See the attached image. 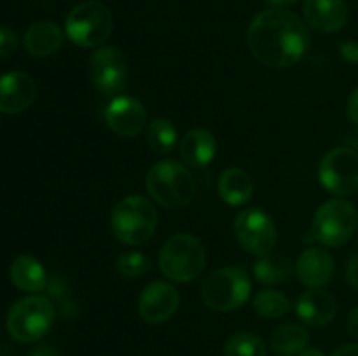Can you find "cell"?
<instances>
[{"instance_id":"cell-20","label":"cell","mask_w":358,"mask_h":356,"mask_svg":"<svg viewBox=\"0 0 358 356\" xmlns=\"http://www.w3.org/2000/svg\"><path fill=\"white\" fill-rule=\"evenodd\" d=\"M9 274L10 281L21 292L41 293L48 286V274H45L44 265L31 255H20L14 258Z\"/></svg>"},{"instance_id":"cell-13","label":"cell","mask_w":358,"mask_h":356,"mask_svg":"<svg viewBox=\"0 0 358 356\" xmlns=\"http://www.w3.org/2000/svg\"><path fill=\"white\" fill-rule=\"evenodd\" d=\"M105 122L115 135L133 138L145 129L147 110L136 98L115 96L105 108Z\"/></svg>"},{"instance_id":"cell-23","label":"cell","mask_w":358,"mask_h":356,"mask_svg":"<svg viewBox=\"0 0 358 356\" xmlns=\"http://www.w3.org/2000/svg\"><path fill=\"white\" fill-rule=\"evenodd\" d=\"M147 145L154 154L166 156L177 147L178 133L173 122L166 117H156L149 122L145 129Z\"/></svg>"},{"instance_id":"cell-19","label":"cell","mask_w":358,"mask_h":356,"mask_svg":"<svg viewBox=\"0 0 358 356\" xmlns=\"http://www.w3.org/2000/svg\"><path fill=\"white\" fill-rule=\"evenodd\" d=\"M23 44L31 56L48 58L58 52L63 45V31L52 21H37L27 30Z\"/></svg>"},{"instance_id":"cell-33","label":"cell","mask_w":358,"mask_h":356,"mask_svg":"<svg viewBox=\"0 0 358 356\" xmlns=\"http://www.w3.org/2000/svg\"><path fill=\"white\" fill-rule=\"evenodd\" d=\"M28 356H62V355H59L58 349L52 348V346H41V348L34 349Z\"/></svg>"},{"instance_id":"cell-11","label":"cell","mask_w":358,"mask_h":356,"mask_svg":"<svg viewBox=\"0 0 358 356\" xmlns=\"http://www.w3.org/2000/svg\"><path fill=\"white\" fill-rule=\"evenodd\" d=\"M128 66L124 56L115 47H100L90 58V80L105 96H115L126 86Z\"/></svg>"},{"instance_id":"cell-2","label":"cell","mask_w":358,"mask_h":356,"mask_svg":"<svg viewBox=\"0 0 358 356\" xmlns=\"http://www.w3.org/2000/svg\"><path fill=\"white\" fill-rule=\"evenodd\" d=\"M147 192L164 208L187 206L196 195V180L191 171L175 159H163L147 173Z\"/></svg>"},{"instance_id":"cell-26","label":"cell","mask_w":358,"mask_h":356,"mask_svg":"<svg viewBox=\"0 0 358 356\" xmlns=\"http://www.w3.org/2000/svg\"><path fill=\"white\" fill-rule=\"evenodd\" d=\"M266 346L255 334L240 332L231 335L224 346V356H266Z\"/></svg>"},{"instance_id":"cell-15","label":"cell","mask_w":358,"mask_h":356,"mask_svg":"<svg viewBox=\"0 0 358 356\" xmlns=\"http://www.w3.org/2000/svg\"><path fill=\"white\" fill-rule=\"evenodd\" d=\"M296 274L308 288H324L334 276V258L324 248H308L297 258Z\"/></svg>"},{"instance_id":"cell-32","label":"cell","mask_w":358,"mask_h":356,"mask_svg":"<svg viewBox=\"0 0 358 356\" xmlns=\"http://www.w3.org/2000/svg\"><path fill=\"white\" fill-rule=\"evenodd\" d=\"M346 327H348L350 335L358 341V306L355 309H352V313L348 314V320H346Z\"/></svg>"},{"instance_id":"cell-12","label":"cell","mask_w":358,"mask_h":356,"mask_svg":"<svg viewBox=\"0 0 358 356\" xmlns=\"http://www.w3.org/2000/svg\"><path fill=\"white\" fill-rule=\"evenodd\" d=\"M180 306V293L166 281H152L138 297V314L145 323L159 325L175 316Z\"/></svg>"},{"instance_id":"cell-24","label":"cell","mask_w":358,"mask_h":356,"mask_svg":"<svg viewBox=\"0 0 358 356\" xmlns=\"http://www.w3.org/2000/svg\"><path fill=\"white\" fill-rule=\"evenodd\" d=\"M292 274V262L285 255H264L259 257L254 264V276L259 283L264 285H276L283 283Z\"/></svg>"},{"instance_id":"cell-18","label":"cell","mask_w":358,"mask_h":356,"mask_svg":"<svg viewBox=\"0 0 358 356\" xmlns=\"http://www.w3.org/2000/svg\"><path fill=\"white\" fill-rule=\"evenodd\" d=\"M217 154V140L212 131L203 128L191 129L180 140V157L187 166L205 168Z\"/></svg>"},{"instance_id":"cell-22","label":"cell","mask_w":358,"mask_h":356,"mask_svg":"<svg viewBox=\"0 0 358 356\" xmlns=\"http://www.w3.org/2000/svg\"><path fill=\"white\" fill-rule=\"evenodd\" d=\"M271 348L276 355L280 356H296L301 355L304 349L308 348L310 342V334L304 327L296 323H285L280 325L273 330L271 339Z\"/></svg>"},{"instance_id":"cell-21","label":"cell","mask_w":358,"mask_h":356,"mask_svg":"<svg viewBox=\"0 0 358 356\" xmlns=\"http://www.w3.org/2000/svg\"><path fill=\"white\" fill-rule=\"evenodd\" d=\"M220 199L229 206H243L254 195V181L241 168H227L217 181Z\"/></svg>"},{"instance_id":"cell-1","label":"cell","mask_w":358,"mask_h":356,"mask_svg":"<svg viewBox=\"0 0 358 356\" xmlns=\"http://www.w3.org/2000/svg\"><path fill=\"white\" fill-rule=\"evenodd\" d=\"M247 44L252 56L271 68H289L303 59L310 47V30L296 13L268 9L248 27Z\"/></svg>"},{"instance_id":"cell-3","label":"cell","mask_w":358,"mask_h":356,"mask_svg":"<svg viewBox=\"0 0 358 356\" xmlns=\"http://www.w3.org/2000/svg\"><path fill=\"white\" fill-rule=\"evenodd\" d=\"M157 225V209L142 195H126L110 213L112 234L128 246H138L152 237Z\"/></svg>"},{"instance_id":"cell-27","label":"cell","mask_w":358,"mask_h":356,"mask_svg":"<svg viewBox=\"0 0 358 356\" xmlns=\"http://www.w3.org/2000/svg\"><path fill=\"white\" fill-rule=\"evenodd\" d=\"M115 267H117V272L121 276L135 279L145 276L152 269V262L142 251H126L117 258Z\"/></svg>"},{"instance_id":"cell-35","label":"cell","mask_w":358,"mask_h":356,"mask_svg":"<svg viewBox=\"0 0 358 356\" xmlns=\"http://www.w3.org/2000/svg\"><path fill=\"white\" fill-rule=\"evenodd\" d=\"M262 2H266L268 6H271L273 9H285V7L294 6L297 0H262Z\"/></svg>"},{"instance_id":"cell-10","label":"cell","mask_w":358,"mask_h":356,"mask_svg":"<svg viewBox=\"0 0 358 356\" xmlns=\"http://www.w3.org/2000/svg\"><path fill=\"white\" fill-rule=\"evenodd\" d=\"M234 236L248 253L264 257L275 250L278 230L268 213L259 208H247L234 218Z\"/></svg>"},{"instance_id":"cell-8","label":"cell","mask_w":358,"mask_h":356,"mask_svg":"<svg viewBox=\"0 0 358 356\" xmlns=\"http://www.w3.org/2000/svg\"><path fill=\"white\" fill-rule=\"evenodd\" d=\"M114 20L101 2H84L70 10L65 20V34L79 47H96L112 34Z\"/></svg>"},{"instance_id":"cell-4","label":"cell","mask_w":358,"mask_h":356,"mask_svg":"<svg viewBox=\"0 0 358 356\" xmlns=\"http://www.w3.org/2000/svg\"><path fill=\"white\" fill-rule=\"evenodd\" d=\"M205 265L206 250L192 234H175L159 251V269L171 281H192L205 271Z\"/></svg>"},{"instance_id":"cell-30","label":"cell","mask_w":358,"mask_h":356,"mask_svg":"<svg viewBox=\"0 0 358 356\" xmlns=\"http://www.w3.org/2000/svg\"><path fill=\"white\" fill-rule=\"evenodd\" d=\"M346 281L358 290V255H353L346 264Z\"/></svg>"},{"instance_id":"cell-29","label":"cell","mask_w":358,"mask_h":356,"mask_svg":"<svg viewBox=\"0 0 358 356\" xmlns=\"http://www.w3.org/2000/svg\"><path fill=\"white\" fill-rule=\"evenodd\" d=\"M339 52H341L343 59L348 63H353L357 65L358 63V44L353 40H346L339 45Z\"/></svg>"},{"instance_id":"cell-25","label":"cell","mask_w":358,"mask_h":356,"mask_svg":"<svg viewBox=\"0 0 358 356\" xmlns=\"http://www.w3.org/2000/svg\"><path fill=\"white\" fill-rule=\"evenodd\" d=\"M254 309L259 316L266 320H276L285 316L290 311V300L276 290H262L255 295Z\"/></svg>"},{"instance_id":"cell-34","label":"cell","mask_w":358,"mask_h":356,"mask_svg":"<svg viewBox=\"0 0 358 356\" xmlns=\"http://www.w3.org/2000/svg\"><path fill=\"white\" fill-rule=\"evenodd\" d=\"M332 356H358V344H345Z\"/></svg>"},{"instance_id":"cell-28","label":"cell","mask_w":358,"mask_h":356,"mask_svg":"<svg viewBox=\"0 0 358 356\" xmlns=\"http://www.w3.org/2000/svg\"><path fill=\"white\" fill-rule=\"evenodd\" d=\"M20 38L9 28H0V58H9L17 51Z\"/></svg>"},{"instance_id":"cell-36","label":"cell","mask_w":358,"mask_h":356,"mask_svg":"<svg viewBox=\"0 0 358 356\" xmlns=\"http://www.w3.org/2000/svg\"><path fill=\"white\" fill-rule=\"evenodd\" d=\"M297 356H325V355H324V351H320V349H317V348H306L303 353H301V355H297Z\"/></svg>"},{"instance_id":"cell-14","label":"cell","mask_w":358,"mask_h":356,"mask_svg":"<svg viewBox=\"0 0 358 356\" xmlns=\"http://www.w3.org/2000/svg\"><path fill=\"white\" fill-rule=\"evenodd\" d=\"M37 98V82L27 72H7L0 75V112L21 114Z\"/></svg>"},{"instance_id":"cell-5","label":"cell","mask_w":358,"mask_h":356,"mask_svg":"<svg viewBox=\"0 0 358 356\" xmlns=\"http://www.w3.org/2000/svg\"><path fill=\"white\" fill-rule=\"evenodd\" d=\"M250 292V276L245 269L236 267V265H227V267L210 272L201 288L206 306L220 313L240 309L248 300Z\"/></svg>"},{"instance_id":"cell-16","label":"cell","mask_w":358,"mask_h":356,"mask_svg":"<svg viewBox=\"0 0 358 356\" xmlns=\"http://www.w3.org/2000/svg\"><path fill=\"white\" fill-rule=\"evenodd\" d=\"M303 14L306 23L322 34L339 31L348 21L345 0H304Z\"/></svg>"},{"instance_id":"cell-7","label":"cell","mask_w":358,"mask_h":356,"mask_svg":"<svg viewBox=\"0 0 358 356\" xmlns=\"http://www.w3.org/2000/svg\"><path fill=\"white\" fill-rule=\"evenodd\" d=\"M55 323V306L44 295L24 297L10 307L7 330L16 341L35 342L44 337Z\"/></svg>"},{"instance_id":"cell-9","label":"cell","mask_w":358,"mask_h":356,"mask_svg":"<svg viewBox=\"0 0 358 356\" xmlns=\"http://www.w3.org/2000/svg\"><path fill=\"white\" fill-rule=\"evenodd\" d=\"M318 178L324 188L338 198L358 192V152L346 147L331 150L322 159Z\"/></svg>"},{"instance_id":"cell-31","label":"cell","mask_w":358,"mask_h":356,"mask_svg":"<svg viewBox=\"0 0 358 356\" xmlns=\"http://www.w3.org/2000/svg\"><path fill=\"white\" fill-rule=\"evenodd\" d=\"M346 114H348L350 121L358 126V87L353 89L352 94H350L348 103H346Z\"/></svg>"},{"instance_id":"cell-17","label":"cell","mask_w":358,"mask_h":356,"mask_svg":"<svg viewBox=\"0 0 358 356\" xmlns=\"http://www.w3.org/2000/svg\"><path fill=\"white\" fill-rule=\"evenodd\" d=\"M338 313V304L332 293L324 288H310L299 295L296 302V314L310 327H324L331 323Z\"/></svg>"},{"instance_id":"cell-6","label":"cell","mask_w":358,"mask_h":356,"mask_svg":"<svg viewBox=\"0 0 358 356\" xmlns=\"http://www.w3.org/2000/svg\"><path fill=\"white\" fill-rule=\"evenodd\" d=\"M358 225V213L355 206L343 198L325 201L317 209L311 222L313 239L324 246L338 248L348 243Z\"/></svg>"}]
</instances>
